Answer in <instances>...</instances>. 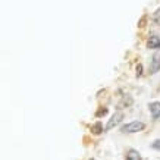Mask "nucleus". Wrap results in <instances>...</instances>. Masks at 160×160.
<instances>
[{
  "label": "nucleus",
  "instance_id": "7",
  "mask_svg": "<svg viewBox=\"0 0 160 160\" xmlns=\"http://www.w3.org/2000/svg\"><path fill=\"white\" fill-rule=\"evenodd\" d=\"M91 131H92V134H96V135H98V134H102V131H103L102 123H100V122H97V123H94V125L91 126Z\"/></svg>",
  "mask_w": 160,
  "mask_h": 160
},
{
  "label": "nucleus",
  "instance_id": "2",
  "mask_svg": "<svg viewBox=\"0 0 160 160\" xmlns=\"http://www.w3.org/2000/svg\"><path fill=\"white\" fill-rule=\"evenodd\" d=\"M122 119H123V113H122V112H116V113L109 119V122H107V125H106V129H112V128H115V126H116Z\"/></svg>",
  "mask_w": 160,
  "mask_h": 160
},
{
  "label": "nucleus",
  "instance_id": "3",
  "mask_svg": "<svg viewBox=\"0 0 160 160\" xmlns=\"http://www.w3.org/2000/svg\"><path fill=\"white\" fill-rule=\"evenodd\" d=\"M160 71V54H154L153 60L150 65V72L151 73H157Z\"/></svg>",
  "mask_w": 160,
  "mask_h": 160
},
{
  "label": "nucleus",
  "instance_id": "5",
  "mask_svg": "<svg viewBox=\"0 0 160 160\" xmlns=\"http://www.w3.org/2000/svg\"><path fill=\"white\" fill-rule=\"evenodd\" d=\"M147 47H148V49H159L160 47V37L159 35L150 37V40L147 41Z\"/></svg>",
  "mask_w": 160,
  "mask_h": 160
},
{
  "label": "nucleus",
  "instance_id": "8",
  "mask_svg": "<svg viewBox=\"0 0 160 160\" xmlns=\"http://www.w3.org/2000/svg\"><path fill=\"white\" fill-rule=\"evenodd\" d=\"M153 19H154V22L157 25H160V8L156 10V13H154V16H153Z\"/></svg>",
  "mask_w": 160,
  "mask_h": 160
},
{
  "label": "nucleus",
  "instance_id": "1",
  "mask_svg": "<svg viewBox=\"0 0 160 160\" xmlns=\"http://www.w3.org/2000/svg\"><path fill=\"white\" fill-rule=\"evenodd\" d=\"M144 128H146V123H144V122L134 121V122H131V123H126V125H123L121 128V131L122 132H129V134H132V132L144 131Z\"/></svg>",
  "mask_w": 160,
  "mask_h": 160
},
{
  "label": "nucleus",
  "instance_id": "9",
  "mask_svg": "<svg viewBox=\"0 0 160 160\" xmlns=\"http://www.w3.org/2000/svg\"><path fill=\"white\" fill-rule=\"evenodd\" d=\"M106 113H107V109H106V107H104V109H100V110H98L97 113H96V116H97V118H100V116H104Z\"/></svg>",
  "mask_w": 160,
  "mask_h": 160
},
{
  "label": "nucleus",
  "instance_id": "6",
  "mask_svg": "<svg viewBox=\"0 0 160 160\" xmlns=\"http://www.w3.org/2000/svg\"><path fill=\"white\" fill-rule=\"evenodd\" d=\"M126 160H141V157H140V153L137 150H129L128 151V154H126Z\"/></svg>",
  "mask_w": 160,
  "mask_h": 160
},
{
  "label": "nucleus",
  "instance_id": "11",
  "mask_svg": "<svg viewBox=\"0 0 160 160\" xmlns=\"http://www.w3.org/2000/svg\"><path fill=\"white\" fill-rule=\"evenodd\" d=\"M141 73H142V66H141V65H138V66H137V75L140 77Z\"/></svg>",
  "mask_w": 160,
  "mask_h": 160
},
{
  "label": "nucleus",
  "instance_id": "10",
  "mask_svg": "<svg viewBox=\"0 0 160 160\" xmlns=\"http://www.w3.org/2000/svg\"><path fill=\"white\" fill-rule=\"evenodd\" d=\"M153 148H156V150H160V140H156L154 142H153Z\"/></svg>",
  "mask_w": 160,
  "mask_h": 160
},
{
  "label": "nucleus",
  "instance_id": "13",
  "mask_svg": "<svg viewBox=\"0 0 160 160\" xmlns=\"http://www.w3.org/2000/svg\"><path fill=\"white\" fill-rule=\"evenodd\" d=\"M91 160H94V159H91Z\"/></svg>",
  "mask_w": 160,
  "mask_h": 160
},
{
  "label": "nucleus",
  "instance_id": "4",
  "mask_svg": "<svg viewBox=\"0 0 160 160\" xmlns=\"http://www.w3.org/2000/svg\"><path fill=\"white\" fill-rule=\"evenodd\" d=\"M150 112H151V116L153 119H157L160 118V103L159 102H153L150 104Z\"/></svg>",
  "mask_w": 160,
  "mask_h": 160
},
{
  "label": "nucleus",
  "instance_id": "12",
  "mask_svg": "<svg viewBox=\"0 0 160 160\" xmlns=\"http://www.w3.org/2000/svg\"><path fill=\"white\" fill-rule=\"evenodd\" d=\"M144 22H146V18H142V19L140 21V27H144Z\"/></svg>",
  "mask_w": 160,
  "mask_h": 160
}]
</instances>
